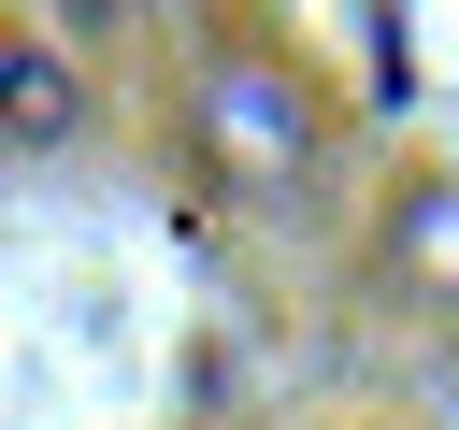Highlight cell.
Returning <instances> with one entry per match:
<instances>
[{
	"label": "cell",
	"mask_w": 459,
	"mask_h": 430,
	"mask_svg": "<svg viewBox=\"0 0 459 430\" xmlns=\"http://www.w3.org/2000/svg\"><path fill=\"white\" fill-rule=\"evenodd\" d=\"M86 143V72L57 43H0V158H57Z\"/></svg>",
	"instance_id": "1"
}]
</instances>
